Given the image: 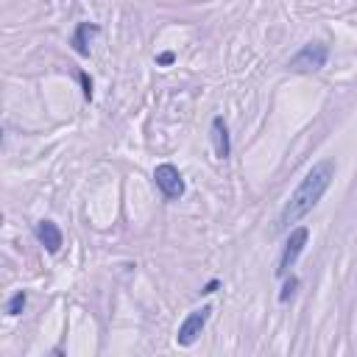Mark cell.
<instances>
[{"mask_svg": "<svg viewBox=\"0 0 357 357\" xmlns=\"http://www.w3.org/2000/svg\"><path fill=\"white\" fill-rule=\"evenodd\" d=\"M335 170H337V165L332 162V159H321V162H315L307 173H304V178L298 181V187L293 190V195L287 198V204H284V209H282V215H279V229L284 231V229H290L293 223H298L307 212H312V206L324 198V192L329 190V184H332V178H335Z\"/></svg>", "mask_w": 357, "mask_h": 357, "instance_id": "6da1fadb", "label": "cell"}, {"mask_svg": "<svg viewBox=\"0 0 357 357\" xmlns=\"http://www.w3.org/2000/svg\"><path fill=\"white\" fill-rule=\"evenodd\" d=\"M326 59H329V47L324 42H307V45L298 47L296 56H290L287 70H293V73H318L321 67H326Z\"/></svg>", "mask_w": 357, "mask_h": 357, "instance_id": "7a4b0ae2", "label": "cell"}, {"mask_svg": "<svg viewBox=\"0 0 357 357\" xmlns=\"http://www.w3.org/2000/svg\"><path fill=\"white\" fill-rule=\"evenodd\" d=\"M307 243H310V229H307V226H293L290 234H287V240H284L276 276H287V271L296 265V259L301 257V251L307 248Z\"/></svg>", "mask_w": 357, "mask_h": 357, "instance_id": "3957f363", "label": "cell"}, {"mask_svg": "<svg viewBox=\"0 0 357 357\" xmlns=\"http://www.w3.org/2000/svg\"><path fill=\"white\" fill-rule=\"evenodd\" d=\"M153 184L167 201H178L184 195V178H181L178 167L170 162H162L153 167Z\"/></svg>", "mask_w": 357, "mask_h": 357, "instance_id": "277c9868", "label": "cell"}, {"mask_svg": "<svg viewBox=\"0 0 357 357\" xmlns=\"http://www.w3.org/2000/svg\"><path fill=\"white\" fill-rule=\"evenodd\" d=\"M209 315H212V307H209V304H204L201 310L187 312V318L181 321V326H178V332H176V343H178V346H192V343L198 340V335L204 332Z\"/></svg>", "mask_w": 357, "mask_h": 357, "instance_id": "5b68a950", "label": "cell"}, {"mask_svg": "<svg viewBox=\"0 0 357 357\" xmlns=\"http://www.w3.org/2000/svg\"><path fill=\"white\" fill-rule=\"evenodd\" d=\"M33 234H36V240L45 245L47 254H59V248L64 245V234H61V229H59L53 220H47V218L36 223Z\"/></svg>", "mask_w": 357, "mask_h": 357, "instance_id": "8992f818", "label": "cell"}, {"mask_svg": "<svg viewBox=\"0 0 357 357\" xmlns=\"http://www.w3.org/2000/svg\"><path fill=\"white\" fill-rule=\"evenodd\" d=\"M209 137H212L215 156H218V159H229V156H231V137H229V128H226L223 117H212Z\"/></svg>", "mask_w": 357, "mask_h": 357, "instance_id": "52a82bcc", "label": "cell"}, {"mask_svg": "<svg viewBox=\"0 0 357 357\" xmlns=\"http://www.w3.org/2000/svg\"><path fill=\"white\" fill-rule=\"evenodd\" d=\"M95 33H100V25H95V22H78L75 31H73V39H70L73 50L78 56H89V39Z\"/></svg>", "mask_w": 357, "mask_h": 357, "instance_id": "ba28073f", "label": "cell"}, {"mask_svg": "<svg viewBox=\"0 0 357 357\" xmlns=\"http://www.w3.org/2000/svg\"><path fill=\"white\" fill-rule=\"evenodd\" d=\"M25 301H28V293H25V290H17V293L6 301V315H11V318L20 315V312L25 310Z\"/></svg>", "mask_w": 357, "mask_h": 357, "instance_id": "9c48e42d", "label": "cell"}, {"mask_svg": "<svg viewBox=\"0 0 357 357\" xmlns=\"http://www.w3.org/2000/svg\"><path fill=\"white\" fill-rule=\"evenodd\" d=\"M296 287H298V279L296 276H290L287 282H284V287H282V293H279V301H287L293 293H296Z\"/></svg>", "mask_w": 357, "mask_h": 357, "instance_id": "30bf717a", "label": "cell"}, {"mask_svg": "<svg viewBox=\"0 0 357 357\" xmlns=\"http://www.w3.org/2000/svg\"><path fill=\"white\" fill-rule=\"evenodd\" d=\"M78 78H81V86H84V98H86V100H92V78H89L84 70L78 73Z\"/></svg>", "mask_w": 357, "mask_h": 357, "instance_id": "8fae6325", "label": "cell"}, {"mask_svg": "<svg viewBox=\"0 0 357 357\" xmlns=\"http://www.w3.org/2000/svg\"><path fill=\"white\" fill-rule=\"evenodd\" d=\"M173 61H176V53H173V50H165V53L156 56V64H159V67H167V64H173Z\"/></svg>", "mask_w": 357, "mask_h": 357, "instance_id": "7c38bea8", "label": "cell"}, {"mask_svg": "<svg viewBox=\"0 0 357 357\" xmlns=\"http://www.w3.org/2000/svg\"><path fill=\"white\" fill-rule=\"evenodd\" d=\"M218 287H220V279H209V282L201 287V293H204V296H209V293H215Z\"/></svg>", "mask_w": 357, "mask_h": 357, "instance_id": "4fadbf2b", "label": "cell"}]
</instances>
